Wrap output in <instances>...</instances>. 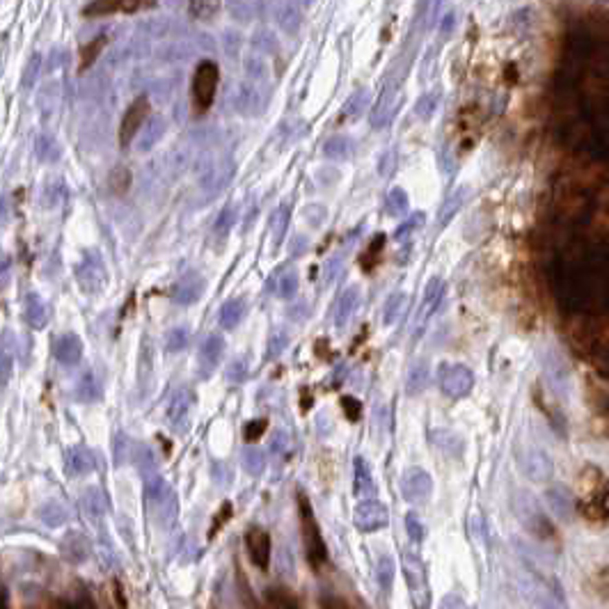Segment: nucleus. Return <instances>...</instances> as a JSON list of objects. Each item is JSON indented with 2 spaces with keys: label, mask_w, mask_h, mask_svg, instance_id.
<instances>
[{
  "label": "nucleus",
  "mask_w": 609,
  "mask_h": 609,
  "mask_svg": "<svg viewBox=\"0 0 609 609\" xmlns=\"http://www.w3.org/2000/svg\"><path fill=\"white\" fill-rule=\"evenodd\" d=\"M474 387V374L465 365L440 367V389L449 399H465Z\"/></svg>",
  "instance_id": "4"
},
{
  "label": "nucleus",
  "mask_w": 609,
  "mask_h": 609,
  "mask_svg": "<svg viewBox=\"0 0 609 609\" xmlns=\"http://www.w3.org/2000/svg\"><path fill=\"white\" fill-rule=\"evenodd\" d=\"M424 220H426V216H424V214H415V216H410L408 220L403 222L401 227L394 231V238H396V241H401V238L410 236V234H413V231H417V229L422 227Z\"/></svg>",
  "instance_id": "50"
},
{
  "label": "nucleus",
  "mask_w": 609,
  "mask_h": 609,
  "mask_svg": "<svg viewBox=\"0 0 609 609\" xmlns=\"http://www.w3.org/2000/svg\"><path fill=\"white\" fill-rule=\"evenodd\" d=\"M348 154H351V142L346 138H332L325 145V156L330 159H346Z\"/></svg>",
  "instance_id": "49"
},
{
  "label": "nucleus",
  "mask_w": 609,
  "mask_h": 609,
  "mask_svg": "<svg viewBox=\"0 0 609 609\" xmlns=\"http://www.w3.org/2000/svg\"><path fill=\"white\" fill-rule=\"evenodd\" d=\"M204 286H207V282H204L200 273L190 271L172 286V300L176 305H193L202 298Z\"/></svg>",
  "instance_id": "14"
},
{
  "label": "nucleus",
  "mask_w": 609,
  "mask_h": 609,
  "mask_svg": "<svg viewBox=\"0 0 609 609\" xmlns=\"http://www.w3.org/2000/svg\"><path fill=\"white\" fill-rule=\"evenodd\" d=\"M78 282L83 286V291H99L106 284V271L99 257H94V262H83L78 268Z\"/></svg>",
  "instance_id": "19"
},
{
  "label": "nucleus",
  "mask_w": 609,
  "mask_h": 609,
  "mask_svg": "<svg viewBox=\"0 0 609 609\" xmlns=\"http://www.w3.org/2000/svg\"><path fill=\"white\" fill-rule=\"evenodd\" d=\"M53 355H56V360L60 362V365L65 367H76L80 358H83V341H80L78 334H60V337L56 339V344H53Z\"/></svg>",
  "instance_id": "15"
},
{
  "label": "nucleus",
  "mask_w": 609,
  "mask_h": 609,
  "mask_svg": "<svg viewBox=\"0 0 609 609\" xmlns=\"http://www.w3.org/2000/svg\"><path fill=\"white\" fill-rule=\"evenodd\" d=\"M218 80H220V69L211 60H202L195 69L193 78V104L197 113H207L214 106Z\"/></svg>",
  "instance_id": "3"
},
{
  "label": "nucleus",
  "mask_w": 609,
  "mask_h": 609,
  "mask_svg": "<svg viewBox=\"0 0 609 609\" xmlns=\"http://www.w3.org/2000/svg\"><path fill=\"white\" fill-rule=\"evenodd\" d=\"M513 513H516L520 525H522L533 538H538V540L554 538L552 522L547 520V516L536 504V499H533L527 490H518L516 495H513Z\"/></svg>",
  "instance_id": "1"
},
{
  "label": "nucleus",
  "mask_w": 609,
  "mask_h": 609,
  "mask_svg": "<svg viewBox=\"0 0 609 609\" xmlns=\"http://www.w3.org/2000/svg\"><path fill=\"white\" fill-rule=\"evenodd\" d=\"M341 266H344V255H332L330 259H328V264L323 266V277L328 284L337 279V275L341 273Z\"/></svg>",
  "instance_id": "52"
},
{
  "label": "nucleus",
  "mask_w": 609,
  "mask_h": 609,
  "mask_svg": "<svg viewBox=\"0 0 609 609\" xmlns=\"http://www.w3.org/2000/svg\"><path fill=\"white\" fill-rule=\"evenodd\" d=\"M37 516H39V520H42L46 527H51V529H58V527L65 525L67 511L62 509V504H60V502H46L42 509H39Z\"/></svg>",
  "instance_id": "34"
},
{
  "label": "nucleus",
  "mask_w": 609,
  "mask_h": 609,
  "mask_svg": "<svg viewBox=\"0 0 609 609\" xmlns=\"http://www.w3.org/2000/svg\"><path fill=\"white\" fill-rule=\"evenodd\" d=\"M188 330L186 328H172L165 334V351L168 353H181L188 346Z\"/></svg>",
  "instance_id": "42"
},
{
  "label": "nucleus",
  "mask_w": 609,
  "mask_h": 609,
  "mask_svg": "<svg viewBox=\"0 0 609 609\" xmlns=\"http://www.w3.org/2000/svg\"><path fill=\"white\" fill-rule=\"evenodd\" d=\"M268 428V420H252V422H248L245 424V428H243V437H245V442L248 444H252V442H257L259 437L264 435V430Z\"/></svg>",
  "instance_id": "47"
},
{
  "label": "nucleus",
  "mask_w": 609,
  "mask_h": 609,
  "mask_svg": "<svg viewBox=\"0 0 609 609\" xmlns=\"http://www.w3.org/2000/svg\"><path fill=\"white\" fill-rule=\"evenodd\" d=\"M23 319H25V323H28L30 328H35V330H42V328L46 325V321H49V310H46L44 300L39 298L37 293H28V296H25Z\"/></svg>",
  "instance_id": "22"
},
{
  "label": "nucleus",
  "mask_w": 609,
  "mask_h": 609,
  "mask_svg": "<svg viewBox=\"0 0 609 609\" xmlns=\"http://www.w3.org/2000/svg\"><path fill=\"white\" fill-rule=\"evenodd\" d=\"M236 218H238V207L234 202H227L216 218V234L227 236L231 227H236Z\"/></svg>",
  "instance_id": "40"
},
{
  "label": "nucleus",
  "mask_w": 609,
  "mask_h": 609,
  "mask_svg": "<svg viewBox=\"0 0 609 609\" xmlns=\"http://www.w3.org/2000/svg\"><path fill=\"white\" fill-rule=\"evenodd\" d=\"M465 200H468V188H458L454 195H449L447 200L442 202L440 211H437V227L440 229L447 227V225L456 218L458 211L463 209Z\"/></svg>",
  "instance_id": "25"
},
{
  "label": "nucleus",
  "mask_w": 609,
  "mask_h": 609,
  "mask_svg": "<svg viewBox=\"0 0 609 609\" xmlns=\"http://www.w3.org/2000/svg\"><path fill=\"white\" fill-rule=\"evenodd\" d=\"M156 0H92L83 8V16H111V14H133V12L154 8Z\"/></svg>",
  "instance_id": "9"
},
{
  "label": "nucleus",
  "mask_w": 609,
  "mask_h": 609,
  "mask_svg": "<svg viewBox=\"0 0 609 609\" xmlns=\"http://www.w3.org/2000/svg\"><path fill=\"white\" fill-rule=\"evenodd\" d=\"M225 355V339L220 334H209L204 337L200 346V358H197V369H200L202 378H211Z\"/></svg>",
  "instance_id": "11"
},
{
  "label": "nucleus",
  "mask_w": 609,
  "mask_h": 609,
  "mask_svg": "<svg viewBox=\"0 0 609 609\" xmlns=\"http://www.w3.org/2000/svg\"><path fill=\"white\" fill-rule=\"evenodd\" d=\"M433 108H435V97H424L420 104H417V115H420L422 119H428L430 115H433Z\"/></svg>",
  "instance_id": "55"
},
{
  "label": "nucleus",
  "mask_w": 609,
  "mask_h": 609,
  "mask_svg": "<svg viewBox=\"0 0 609 609\" xmlns=\"http://www.w3.org/2000/svg\"><path fill=\"white\" fill-rule=\"evenodd\" d=\"M444 298V282L440 277L428 279L426 289H424V298L420 303V312H417V332H422V328L428 323V319L440 310Z\"/></svg>",
  "instance_id": "13"
},
{
  "label": "nucleus",
  "mask_w": 609,
  "mask_h": 609,
  "mask_svg": "<svg viewBox=\"0 0 609 609\" xmlns=\"http://www.w3.org/2000/svg\"><path fill=\"white\" fill-rule=\"evenodd\" d=\"M401 566H403V575H406V582H408L413 595L426 593V573H424L422 559L417 557L415 552H403Z\"/></svg>",
  "instance_id": "18"
},
{
  "label": "nucleus",
  "mask_w": 609,
  "mask_h": 609,
  "mask_svg": "<svg viewBox=\"0 0 609 609\" xmlns=\"http://www.w3.org/2000/svg\"><path fill=\"white\" fill-rule=\"evenodd\" d=\"M62 554L69 561H73V564H80V561H85L87 557V543L85 538L80 536V533H67L65 540H62Z\"/></svg>",
  "instance_id": "30"
},
{
  "label": "nucleus",
  "mask_w": 609,
  "mask_h": 609,
  "mask_svg": "<svg viewBox=\"0 0 609 609\" xmlns=\"http://www.w3.org/2000/svg\"><path fill=\"white\" fill-rule=\"evenodd\" d=\"M382 248H385V234H376V236L371 238V243L367 245L365 255L360 257V266H362V271L369 273V271H374V268H376V264H378V259H380V252H382Z\"/></svg>",
  "instance_id": "36"
},
{
  "label": "nucleus",
  "mask_w": 609,
  "mask_h": 609,
  "mask_svg": "<svg viewBox=\"0 0 609 609\" xmlns=\"http://www.w3.org/2000/svg\"><path fill=\"white\" fill-rule=\"evenodd\" d=\"M341 408H344V413H346V420H351V422H358L360 420L362 403L355 399V396H351V394L341 396Z\"/></svg>",
  "instance_id": "53"
},
{
  "label": "nucleus",
  "mask_w": 609,
  "mask_h": 609,
  "mask_svg": "<svg viewBox=\"0 0 609 609\" xmlns=\"http://www.w3.org/2000/svg\"><path fill=\"white\" fill-rule=\"evenodd\" d=\"M321 607H348V602L346 600H339V598H330V595H328V598H323L321 600Z\"/></svg>",
  "instance_id": "57"
},
{
  "label": "nucleus",
  "mask_w": 609,
  "mask_h": 609,
  "mask_svg": "<svg viewBox=\"0 0 609 609\" xmlns=\"http://www.w3.org/2000/svg\"><path fill=\"white\" fill-rule=\"evenodd\" d=\"M289 346V332L284 328H275L271 332L268 346H266V360H277L284 353V348Z\"/></svg>",
  "instance_id": "41"
},
{
  "label": "nucleus",
  "mask_w": 609,
  "mask_h": 609,
  "mask_svg": "<svg viewBox=\"0 0 609 609\" xmlns=\"http://www.w3.org/2000/svg\"><path fill=\"white\" fill-rule=\"evenodd\" d=\"M83 506H85V513H87V516H90V518H99L101 513L106 511V497L101 495V490L92 488L90 492H85Z\"/></svg>",
  "instance_id": "43"
},
{
  "label": "nucleus",
  "mask_w": 609,
  "mask_h": 609,
  "mask_svg": "<svg viewBox=\"0 0 609 609\" xmlns=\"http://www.w3.org/2000/svg\"><path fill=\"white\" fill-rule=\"evenodd\" d=\"M389 522V511L382 502H376V499H362V502L355 506L353 513V525L358 527V531L362 533H371L378 531L382 527H387Z\"/></svg>",
  "instance_id": "5"
},
{
  "label": "nucleus",
  "mask_w": 609,
  "mask_h": 609,
  "mask_svg": "<svg viewBox=\"0 0 609 609\" xmlns=\"http://www.w3.org/2000/svg\"><path fill=\"white\" fill-rule=\"evenodd\" d=\"M385 207H387V216H394V218L406 216L408 214V207H410L406 190H403V188H392V190H389L387 200H385Z\"/></svg>",
  "instance_id": "39"
},
{
  "label": "nucleus",
  "mask_w": 609,
  "mask_h": 609,
  "mask_svg": "<svg viewBox=\"0 0 609 609\" xmlns=\"http://www.w3.org/2000/svg\"><path fill=\"white\" fill-rule=\"evenodd\" d=\"M291 222V207L289 204H279L271 216V236H273V248H279L286 236Z\"/></svg>",
  "instance_id": "28"
},
{
  "label": "nucleus",
  "mask_w": 609,
  "mask_h": 609,
  "mask_svg": "<svg viewBox=\"0 0 609 609\" xmlns=\"http://www.w3.org/2000/svg\"><path fill=\"white\" fill-rule=\"evenodd\" d=\"M128 186H131V172H128V170H124V168H117L111 174V188H113V193L124 195L126 190H128Z\"/></svg>",
  "instance_id": "46"
},
{
  "label": "nucleus",
  "mask_w": 609,
  "mask_h": 609,
  "mask_svg": "<svg viewBox=\"0 0 609 609\" xmlns=\"http://www.w3.org/2000/svg\"><path fill=\"white\" fill-rule=\"evenodd\" d=\"M293 243H296V252H293V255H303V252H305V243H307L305 236H296V238H293Z\"/></svg>",
  "instance_id": "59"
},
{
  "label": "nucleus",
  "mask_w": 609,
  "mask_h": 609,
  "mask_svg": "<svg viewBox=\"0 0 609 609\" xmlns=\"http://www.w3.org/2000/svg\"><path fill=\"white\" fill-rule=\"evenodd\" d=\"M106 44H108V37L106 35H97V37L92 39V42H87L83 49H80V67H78V71L90 69V67L97 62L99 53L106 49Z\"/></svg>",
  "instance_id": "32"
},
{
  "label": "nucleus",
  "mask_w": 609,
  "mask_h": 609,
  "mask_svg": "<svg viewBox=\"0 0 609 609\" xmlns=\"http://www.w3.org/2000/svg\"><path fill=\"white\" fill-rule=\"evenodd\" d=\"M271 286H273V289H275V293H277L279 298L291 300V298L298 293V286H300V279H298L296 268H284V271H279L277 275L271 279Z\"/></svg>",
  "instance_id": "26"
},
{
  "label": "nucleus",
  "mask_w": 609,
  "mask_h": 609,
  "mask_svg": "<svg viewBox=\"0 0 609 609\" xmlns=\"http://www.w3.org/2000/svg\"><path fill=\"white\" fill-rule=\"evenodd\" d=\"M376 492V483H374V474L371 468L365 458H355V495L360 499H369Z\"/></svg>",
  "instance_id": "24"
},
{
  "label": "nucleus",
  "mask_w": 609,
  "mask_h": 609,
  "mask_svg": "<svg viewBox=\"0 0 609 609\" xmlns=\"http://www.w3.org/2000/svg\"><path fill=\"white\" fill-rule=\"evenodd\" d=\"M298 509H300V522H303V538H305V550H307V559L314 568H319L321 564L328 561V547L323 543V536H321V529L317 525V518H314L312 504L303 492L298 495Z\"/></svg>",
  "instance_id": "2"
},
{
  "label": "nucleus",
  "mask_w": 609,
  "mask_h": 609,
  "mask_svg": "<svg viewBox=\"0 0 609 609\" xmlns=\"http://www.w3.org/2000/svg\"><path fill=\"white\" fill-rule=\"evenodd\" d=\"M250 374V365H248V358H236L231 365L227 367V380L229 382H243L245 378H248Z\"/></svg>",
  "instance_id": "45"
},
{
  "label": "nucleus",
  "mask_w": 609,
  "mask_h": 609,
  "mask_svg": "<svg viewBox=\"0 0 609 609\" xmlns=\"http://www.w3.org/2000/svg\"><path fill=\"white\" fill-rule=\"evenodd\" d=\"M408 305H410V298L406 291L392 293V296L385 300V305H382V323L394 325L396 321H401L403 317H406Z\"/></svg>",
  "instance_id": "23"
},
{
  "label": "nucleus",
  "mask_w": 609,
  "mask_h": 609,
  "mask_svg": "<svg viewBox=\"0 0 609 609\" xmlns=\"http://www.w3.org/2000/svg\"><path fill=\"white\" fill-rule=\"evenodd\" d=\"M76 396H78L80 401H85V403H94V401L101 399V385L97 382V378H94L92 371H85L83 378L78 380Z\"/></svg>",
  "instance_id": "35"
},
{
  "label": "nucleus",
  "mask_w": 609,
  "mask_h": 609,
  "mask_svg": "<svg viewBox=\"0 0 609 609\" xmlns=\"http://www.w3.org/2000/svg\"><path fill=\"white\" fill-rule=\"evenodd\" d=\"M518 463H520V470H522V474L529 479V481L547 483L552 479V474H554L552 458L547 456L545 451H540L536 447L522 451V454L518 456Z\"/></svg>",
  "instance_id": "8"
},
{
  "label": "nucleus",
  "mask_w": 609,
  "mask_h": 609,
  "mask_svg": "<svg viewBox=\"0 0 609 609\" xmlns=\"http://www.w3.org/2000/svg\"><path fill=\"white\" fill-rule=\"evenodd\" d=\"M430 442L435 444V449H440L442 454H447L451 458H461L463 456L465 444H463L461 437H458L454 430H449V428L430 430Z\"/></svg>",
  "instance_id": "21"
},
{
  "label": "nucleus",
  "mask_w": 609,
  "mask_h": 609,
  "mask_svg": "<svg viewBox=\"0 0 609 609\" xmlns=\"http://www.w3.org/2000/svg\"><path fill=\"white\" fill-rule=\"evenodd\" d=\"M8 378H10V355L5 353L3 355V382H8Z\"/></svg>",
  "instance_id": "58"
},
{
  "label": "nucleus",
  "mask_w": 609,
  "mask_h": 609,
  "mask_svg": "<svg viewBox=\"0 0 609 609\" xmlns=\"http://www.w3.org/2000/svg\"><path fill=\"white\" fill-rule=\"evenodd\" d=\"M545 499H547V509L552 511V516L561 520V522H571L573 518V497H571V490L566 488V485H552V488H547L545 492Z\"/></svg>",
  "instance_id": "16"
},
{
  "label": "nucleus",
  "mask_w": 609,
  "mask_h": 609,
  "mask_svg": "<svg viewBox=\"0 0 609 609\" xmlns=\"http://www.w3.org/2000/svg\"><path fill=\"white\" fill-rule=\"evenodd\" d=\"M245 547H248V554H250L252 564H255L259 571H268L271 550H273L268 531L259 529V527L250 529L248 533H245Z\"/></svg>",
  "instance_id": "12"
},
{
  "label": "nucleus",
  "mask_w": 609,
  "mask_h": 609,
  "mask_svg": "<svg viewBox=\"0 0 609 609\" xmlns=\"http://www.w3.org/2000/svg\"><path fill=\"white\" fill-rule=\"evenodd\" d=\"M190 406H193V394H190L188 389H181V392H176V394H174V399H172V403H170V410H168L170 422L179 426L183 417L188 415Z\"/></svg>",
  "instance_id": "31"
},
{
  "label": "nucleus",
  "mask_w": 609,
  "mask_h": 609,
  "mask_svg": "<svg viewBox=\"0 0 609 609\" xmlns=\"http://www.w3.org/2000/svg\"><path fill=\"white\" fill-rule=\"evenodd\" d=\"M394 575H396V568H394L392 557H389V554H382V557L378 559V566H376V577H378V586L385 595L392 591Z\"/></svg>",
  "instance_id": "33"
},
{
  "label": "nucleus",
  "mask_w": 609,
  "mask_h": 609,
  "mask_svg": "<svg viewBox=\"0 0 609 609\" xmlns=\"http://www.w3.org/2000/svg\"><path fill=\"white\" fill-rule=\"evenodd\" d=\"M291 449V437L286 430L282 428H275L273 430V437H271V454L273 456H284L286 451Z\"/></svg>",
  "instance_id": "44"
},
{
  "label": "nucleus",
  "mask_w": 609,
  "mask_h": 609,
  "mask_svg": "<svg viewBox=\"0 0 609 609\" xmlns=\"http://www.w3.org/2000/svg\"><path fill=\"white\" fill-rule=\"evenodd\" d=\"M218 8H220L218 0H190V12L200 19H211Z\"/></svg>",
  "instance_id": "48"
},
{
  "label": "nucleus",
  "mask_w": 609,
  "mask_h": 609,
  "mask_svg": "<svg viewBox=\"0 0 609 609\" xmlns=\"http://www.w3.org/2000/svg\"><path fill=\"white\" fill-rule=\"evenodd\" d=\"M97 470V456L83 444H76L67 451V474L69 476H85Z\"/></svg>",
  "instance_id": "17"
},
{
  "label": "nucleus",
  "mask_w": 609,
  "mask_h": 609,
  "mask_svg": "<svg viewBox=\"0 0 609 609\" xmlns=\"http://www.w3.org/2000/svg\"><path fill=\"white\" fill-rule=\"evenodd\" d=\"M358 305H360V289H358V286H348V289L341 293V298L337 303V310H334V325H337L339 330L351 323V319H353L355 310H358Z\"/></svg>",
  "instance_id": "20"
},
{
  "label": "nucleus",
  "mask_w": 609,
  "mask_h": 609,
  "mask_svg": "<svg viewBox=\"0 0 609 609\" xmlns=\"http://www.w3.org/2000/svg\"><path fill=\"white\" fill-rule=\"evenodd\" d=\"M406 531H408V536L415 540V543H422V540H424V533H426V529H424V525H422V520H420L417 513H408V516H406Z\"/></svg>",
  "instance_id": "51"
},
{
  "label": "nucleus",
  "mask_w": 609,
  "mask_h": 609,
  "mask_svg": "<svg viewBox=\"0 0 609 609\" xmlns=\"http://www.w3.org/2000/svg\"><path fill=\"white\" fill-rule=\"evenodd\" d=\"M245 317V303L241 298H231L220 307V325L225 330H234Z\"/></svg>",
  "instance_id": "29"
},
{
  "label": "nucleus",
  "mask_w": 609,
  "mask_h": 609,
  "mask_svg": "<svg viewBox=\"0 0 609 609\" xmlns=\"http://www.w3.org/2000/svg\"><path fill=\"white\" fill-rule=\"evenodd\" d=\"M433 492V479L426 470L410 468L401 479V495L408 504H426Z\"/></svg>",
  "instance_id": "6"
},
{
  "label": "nucleus",
  "mask_w": 609,
  "mask_h": 609,
  "mask_svg": "<svg viewBox=\"0 0 609 609\" xmlns=\"http://www.w3.org/2000/svg\"><path fill=\"white\" fill-rule=\"evenodd\" d=\"M310 211H305V218L310 220L312 225H321L325 218V209L323 207H307Z\"/></svg>",
  "instance_id": "56"
},
{
  "label": "nucleus",
  "mask_w": 609,
  "mask_h": 609,
  "mask_svg": "<svg viewBox=\"0 0 609 609\" xmlns=\"http://www.w3.org/2000/svg\"><path fill=\"white\" fill-rule=\"evenodd\" d=\"M266 602H268L271 607H277V609L300 607V600L296 598V595H293L291 591H286V588H279V586L266 588Z\"/></svg>",
  "instance_id": "37"
},
{
  "label": "nucleus",
  "mask_w": 609,
  "mask_h": 609,
  "mask_svg": "<svg viewBox=\"0 0 609 609\" xmlns=\"http://www.w3.org/2000/svg\"><path fill=\"white\" fill-rule=\"evenodd\" d=\"M543 374L552 392L566 399L568 389H571V367L566 365V360L557 351H547L543 355Z\"/></svg>",
  "instance_id": "7"
},
{
  "label": "nucleus",
  "mask_w": 609,
  "mask_h": 609,
  "mask_svg": "<svg viewBox=\"0 0 609 609\" xmlns=\"http://www.w3.org/2000/svg\"><path fill=\"white\" fill-rule=\"evenodd\" d=\"M147 115H149V99L147 97H138L131 106L126 108L124 117H122V124H119V145L122 147L131 145V140L138 135L140 126L145 124Z\"/></svg>",
  "instance_id": "10"
},
{
  "label": "nucleus",
  "mask_w": 609,
  "mask_h": 609,
  "mask_svg": "<svg viewBox=\"0 0 609 609\" xmlns=\"http://www.w3.org/2000/svg\"><path fill=\"white\" fill-rule=\"evenodd\" d=\"M243 470L250 476H259L266 470V456L259 447H248L243 451Z\"/></svg>",
  "instance_id": "38"
},
{
  "label": "nucleus",
  "mask_w": 609,
  "mask_h": 609,
  "mask_svg": "<svg viewBox=\"0 0 609 609\" xmlns=\"http://www.w3.org/2000/svg\"><path fill=\"white\" fill-rule=\"evenodd\" d=\"M133 461H135V465H138L140 470H145V468H147V470H152V468H154L152 451H149L147 447H142V444H140L138 449H135V458H133Z\"/></svg>",
  "instance_id": "54"
},
{
  "label": "nucleus",
  "mask_w": 609,
  "mask_h": 609,
  "mask_svg": "<svg viewBox=\"0 0 609 609\" xmlns=\"http://www.w3.org/2000/svg\"><path fill=\"white\" fill-rule=\"evenodd\" d=\"M428 380H430L428 362H426V360H420V362H417V365H413V369H410V371H408V378H406V394H408V396L422 394L424 389L428 387Z\"/></svg>",
  "instance_id": "27"
}]
</instances>
